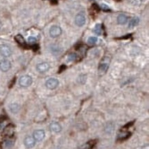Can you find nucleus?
<instances>
[{
  "label": "nucleus",
  "instance_id": "nucleus-1",
  "mask_svg": "<svg viewBox=\"0 0 149 149\" xmlns=\"http://www.w3.org/2000/svg\"><path fill=\"white\" fill-rule=\"evenodd\" d=\"M32 84V78L29 75H24L19 80V84L20 86L27 88Z\"/></svg>",
  "mask_w": 149,
  "mask_h": 149
},
{
  "label": "nucleus",
  "instance_id": "nucleus-2",
  "mask_svg": "<svg viewBox=\"0 0 149 149\" xmlns=\"http://www.w3.org/2000/svg\"><path fill=\"white\" fill-rule=\"evenodd\" d=\"M62 33V30L60 26H52L49 28V35L53 38L58 37Z\"/></svg>",
  "mask_w": 149,
  "mask_h": 149
},
{
  "label": "nucleus",
  "instance_id": "nucleus-3",
  "mask_svg": "<svg viewBox=\"0 0 149 149\" xmlns=\"http://www.w3.org/2000/svg\"><path fill=\"white\" fill-rule=\"evenodd\" d=\"M59 84V82L57 79L55 78H50V79H47L45 82V86L48 89L53 90L55 89L56 87H58Z\"/></svg>",
  "mask_w": 149,
  "mask_h": 149
},
{
  "label": "nucleus",
  "instance_id": "nucleus-4",
  "mask_svg": "<svg viewBox=\"0 0 149 149\" xmlns=\"http://www.w3.org/2000/svg\"><path fill=\"white\" fill-rule=\"evenodd\" d=\"M0 54L4 57H8L12 54V51L8 46L1 45L0 46Z\"/></svg>",
  "mask_w": 149,
  "mask_h": 149
},
{
  "label": "nucleus",
  "instance_id": "nucleus-5",
  "mask_svg": "<svg viewBox=\"0 0 149 149\" xmlns=\"http://www.w3.org/2000/svg\"><path fill=\"white\" fill-rule=\"evenodd\" d=\"M45 133L43 130H36L33 133V138L37 142H41L45 138Z\"/></svg>",
  "mask_w": 149,
  "mask_h": 149
},
{
  "label": "nucleus",
  "instance_id": "nucleus-6",
  "mask_svg": "<svg viewBox=\"0 0 149 149\" xmlns=\"http://www.w3.org/2000/svg\"><path fill=\"white\" fill-rule=\"evenodd\" d=\"M86 19L83 13H78L75 18V24L79 27H82L85 24Z\"/></svg>",
  "mask_w": 149,
  "mask_h": 149
},
{
  "label": "nucleus",
  "instance_id": "nucleus-7",
  "mask_svg": "<svg viewBox=\"0 0 149 149\" xmlns=\"http://www.w3.org/2000/svg\"><path fill=\"white\" fill-rule=\"evenodd\" d=\"M24 142L25 146L28 149H30V148H32L34 146H35L36 141L35 139L33 138V137L28 136L24 139Z\"/></svg>",
  "mask_w": 149,
  "mask_h": 149
},
{
  "label": "nucleus",
  "instance_id": "nucleus-8",
  "mask_svg": "<svg viewBox=\"0 0 149 149\" xmlns=\"http://www.w3.org/2000/svg\"><path fill=\"white\" fill-rule=\"evenodd\" d=\"M50 66L49 64L47 62H41L40 64H38L37 66V70L38 72H41V73H44L47 72L49 69Z\"/></svg>",
  "mask_w": 149,
  "mask_h": 149
},
{
  "label": "nucleus",
  "instance_id": "nucleus-9",
  "mask_svg": "<svg viewBox=\"0 0 149 149\" xmlns=\"http://www.w3.org/2000/svg\"><path fill=\"white\" fill-rule=\"evenodd\" d=\"M11 63L8 60H4L0 62V70L2 72H7L10 69Z\"/></svg>",
  "mask_w": 149,
  "mask_h": 149
},
{
  "label": "nucleus",
  "instance_id": "nucleus-10",
  "mask_svg": "<svg viewBox=\"0 0 149 149\" xmlns=\"http://www.w3.org/2000/svg\"><path fill=\"white\" fill-rule=\"evenodd\" d=\"M49 129H50L52 132H54V133H60L61 131L62 127H61V126L58 123V122H52V123H51L50 125H49Z\"/></svg>",
  "mask_w": 149,
  "mask_h": 149
},
{
  "label": "nucleus",
  "instance_id": "nucleus-11",
  "mask_svg": "<svg viewBox=\"0 0 149 149\" xmlns=\"http://www.w3.org/2000/svg\"><path fill=\"white\" fill-rule=\"evenodd\" d=\"M128 22V18L127 15L121 14L118 17V23L120 25H124L127 24Z\"/></svg>",
  "mask_w": 149,
  "mask_h": 149
},
{
  "label": "nucleus",
  "instance_id": "nucleus-12",
  "mask_svg": "<svg viewBox=\"0 0 149 149\" xmlns=\"http://www.w3.org/2000/svg\"><path fill=\"white\" fill-rule=\"evenodd\" d=\"M9 108H10V111L13 113H17L20 110V106L18 104H16V103H13V104H10Z\"/></svg>",
  "mask_w": 149,
  "mask_h": 149
},
{
  "label": "nucleus",
  "instance_id": "nucleus-13",
  "mask_svg": "<svg viewBox=\"0 0 149 149\" xmlns=\"http://www.w3.org/2000/svg\"><path fill=\"white\" fill-rule=\"evenodd\" d=\"M109 68V64L107 63H102V64H100V66H99V68H98V70H99V72L100 73H105V72H107V70H108Z\"/></svg>",
  "mask_w": 149,
  "mask_h": 149
},
{
  "label": "nucleus",
  "instance_id": "nucleus-14",
  "mask_svg": "<svg viewBox=\"0 0 149 149\" xmlns=\"http://www.w3.org/2000/svg\"><path fill=\"white\" fill-rule=\"evenodd\" d=\"M139 19L137 17L135 18H133V19H131V21L129 22V28H134L135 26H137V25L139 24Z\"/></svg>",
  "mask_w": 149,
  "mask_h": 149
},
{
  "label": "nucleus",
  "instance_id": "nucleus-15",
  "mask_svg": "<svg viewBox=\"0 0 149 149\" xmlns=\"http://www.w3.org/2000/svg\"><path fill=\"white\" fill-rule=\"evenodd\" d=\"M15 40L17 41V43L19 44L20 45L22 46H25L26 45V41L23 37V36L21 35H17L16 37H15Z\"/></svg>",
  "mask_w": 149,
  "mask_h": 149
},
{
  "label": "nucleus",
  "instance_id": "nucleus-16",
  "mask_svg": "<svg viewBox=\"0 0 149 149\" xmlns=\"http://www.w3.org/2000/svg\"><path fill=\"white\" fill-rule=\"evenodd\" d=\"M93 32L98 35H102V27H101V25L99 24L95 25V27H94V29H93Z\"/></svg>",
  "mask_w": 149,
  "mask_h": 149
},
{
  "label": "nucleus",
  "instance_id": "nucleus-17",
  "mask_svg": "<svg viewBox=\"0 0 149 149\" xmlns=\"http://www.w3.org/2000/svg\"><path fill=\"white\" fill-rule=\"evenodd\" d=\"M130 136V133L129 132H121L118 135V138L120 139H125Z\"/></svg>",
  "mask_w": 149,
  "mask_h": 149
},
{
  "label": "nucleus",
  "instance_id": "nucleus-18",
  "mask_svg": "<svg viewBox=\"0 0 149 149\" xmlns=\"http://www.w3.org/2000/svg\"><path fill=\"white\" fill-rule=\"evenodd\" d=\"M94 144H95V143L93 142V141H90V142H87V144H84L83 146H82L81 149H91Z\"/></svg>",
  "mask_w": 149,
  "mask_h": 149
},
{
  "label": "nucleus",
  "instance_id": "nucleus-19",
  "mask_svg": "<svg viewBox=\"0 0 149 149\" xmlns=\"http://www.w3.org/2000/svg\"><path fill=\"white\" fill-rule=\"evenodd\" d=\"M97 41H98V38L95 37H90L88 39V40H87V42L91 45L95 44Z\"/></svg>",
  "mask_w": 149,
  "mask_h": 149
},
{
  "label": "nucleus",
  "instance_id": "nucleus-20",
  "mask_svg": "<svg viewBox=\"0 0 149 149\" xmlns=\"http://www.w3.org/2000/svg\"><path fill=\"white\" fill-rule=\"evenodd\" d=\"M76 57H77V55H76L75 53H71L68 56V61L70 62H73V61H75L76 60Z\"/></svg>",
  "mask_w": 149,
  "mask_h": 149
},
{
  "label": "nucleus",
  "instance_id": "nucleus-21",
  "mask_svg": "<svg viewBox=\"0 0 149 149\" xmlns=\"http://www.w3.org/2000/svg\"><path fill=\"white\" fill-rule=\"evenodd\" d=\"M101 9H102V11H105V12L111 11V9L109 8V7L107 5L105 4H102V5H101Z\"/></svg>",
  "mask_w": 149,
  "mask_h": 149
},
{
  "label": "nucleus",
  "instance_id": "nucleus-22",
  "mask_svg": "<svg viewBox=\"0 0 149 149\" xmlns=\"http://www.w3.org/2000/svg\"><path fill=\"white\" fill-rule=\"evenodd\" d=\"M28 41L30 44H34L37 42V39L34 37H28Z\"/></svg>",
  "mask_w": 149,
  "mask_h": 149
},
{
  "label": "nucleus",
  "instance_id": "nucleus-23",
  "mask_svg": "<svg viewBox=\"0 0 149 149\" xmlns=\"http://www.w3.org/2000/svg\"><path fill=\"white\" fill-rule=\"evenodd\" d=\"M92 8H93V10L94 11H100V8L97 4H93L92 5Z\"/></svg>",
  "mask_w": 149,
  "mask_h": 149
},
{
  "label": "nucleus",
  "instance_id": "nucleus-24",
  "mask_svg": "<svg viewBox=\"0 0 149 149\" xmlns=\"http://www.w3.org/2000/svg\"><path fill=\"white\" fill-rule=\"evenodd\" d=\"M51 3L52 4H57L58 1H57V0H51Z\"/></svg>",
  "mask_w": 149,
  "mask_h": 149
},
{
  "label": "nucleus",
  "instance_id": "nucleus-25",
  "mask_svg": "<svg viewBox=\"0 0 149 149\" xmlns=\"http://www.w3.org/2000/svg\"><path fill=\"white\" fill-rule=\"evenodd\" d=\"M142 149H148V145H145V146H144L142 147Z\"/></svg>",
  "mask_w": 149,
  "mask_h": 149
},
{
  "label": "nucleus",
  "instance_id": "nucleus-26",
  "mask_svg": "<svg viewBox=\"0 0 149 149\" xmlns=\"http://www.w3.org/2000/svg\"><path fill=\"white\" fill-rule=\"evenodd\" d=\"M115 1H121V0H115Z\"/></svg>",
  "mask_w": 149,
  "mask_h": 149
},
{
  "label": "nucleus",
  "instance_id": "nucleus-27",
  "mask_svg": "<svg viewBox=\"0 0 149 149\" xmlns=\"http://www.w3.org/2000/svg\"><path fill=\"white\" fill-rule=\"evenodd\" d=\"M1 23H0V28H1Z\"/></svg>",
  "mask_w": 149,
  "mask_h": 149
},
{
  "label": "nucleus",
  "instance_id": "nucleus-28",
  "mask_svg": "<svg viewBox=\"0 0 149 149\" xmlns=\"http://www.w3.org/2000/svg\"><path fill=\"white\" fill-rule=\"evenodd\" d=\"M90 1H93V0H90Z\"/></svg>",
  "mask_w": 149,
  "mask_h": 149
}]
</instances>
